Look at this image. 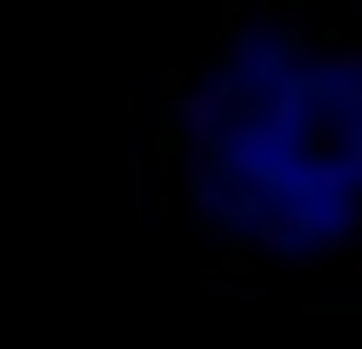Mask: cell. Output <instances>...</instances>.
Masks as SVG:
<instances>
[{"label":"cell","instance_id":"obj_2","mask_svg":"<svg viewBox=\"0 0 362 349\" xmlns=\"http://www.w3.org/2000/svg\"><path fill=\"white\" fill-rule=\"evenodd\" d=\"M121 235H141V161H121Z\"/></svg>","mask_w":362,"mask_h":349},{"label":"cell","instance_id":"obj_1","mask_svg":"<svg viewBox=\"0 0 362 349\" xmlns=\"http://www.w3.org/2000/svg\"><path fill=\"white\" fill-rule=\"evenodd\" d=\"M202 309H228V316H269L282 309V282H269V275H228V282H208L202 289Z\"/></svg>","mask_w":362,"mask_h":349}]
</instances>
